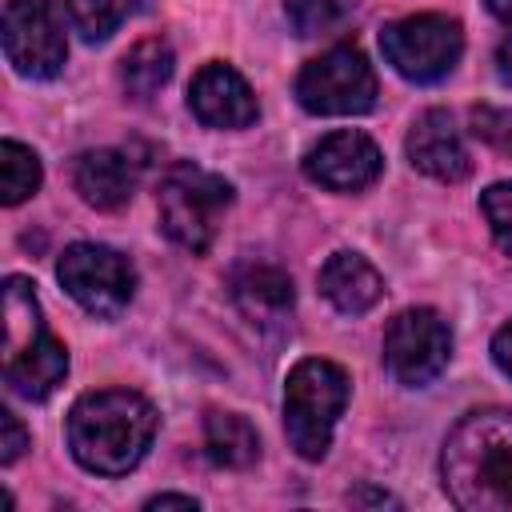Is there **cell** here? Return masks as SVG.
<instances>
[{"label": "cell", "instance_id": "cell-1", "mask_svg": "<svg viewBox=\"0 0 512 512\" xmlns=\"http://www.w3.org/2000/svg\"><path fill=\"white\" fill-rule=\"evenodd\" d=\"M440 484L464 512H512V408H476L452 424Z\"/></svg>", "mask_w": 512, "mask_h": 512}, {"label": "cell", "instance_id": "cell-2", "mask_svg": "<svg viewBox=\"0 0 512 512\" xmlns=\"http://www.w3.org/2000/svg\"><path fill=\"white\" fill-rule=\"evenodd\" d=\"M156 436V408L132 388L84 392L68 412V448L96 476L132 472Z\"/></svg>", "mask_w": 512, "mask_h": 512}, {"label": "cell", "instance_id": "cell-3", "mask_svg": "<svg viewBox=\"0 0 512 512\" xmlns=\"http://www.w3.org/2000/svg\"><path fill=\"white\" fill-rule=\"evenodd\" d=\"M348 404V372L332 360H300L284 380V432L304 460H320Z\"/></svg>", "mask_w": 512, "mask_h": 512}, {"label": "cell", "instance_id": "cell-4", "mask_svg": "<svg viewBox=\"0 0 512 512\" xmlns=\"http://www.w3.org/2000/svg\"><path fill=\"white\" fill-rule=\"evenodd\" d=\"M228 204H232V184L200 164H172L156 192L160 228L184 252L212 248Z\"/></svg>", "mask_w": 512, "mask_h": 512}, {"label": "cell", "instance_id": "cell-5", "mask_svg": "<svg viewBox=\"0 0 512 512\" xmlns=\"http://www.w3.org/2000/svg\"><path fill=\"white\" fill-rule=\"evenodd\" d=\"M296 100L316 116H360L376 104V72L360 48L336 44L300 68Z\"/></svg>", "mask_w": 512, "mask_h": 512}, {"label": "cell", "instance_id": "cell-6", "mask_svg": "<svg viewBox=\"0 0 512 512\" xmlns=\"http://www.w3.org/2000/svg\"><path fill=\"white\" fill-rule=\"evenodd\" d=\"M380 52L404 80L432 84L456 68V60L464 52V32L456 20H448L440 12H420V16L384 24Z\"/></svg>", "mask_w": 512, "mask_h": 512}, {"label": "cell", "instance_id": "cell-7", "mask_svg": "<svg viewBox=\"0 0 512 512\" xmlns=\"http://www.w3.org/2000/svg\"><path fill=\"white\" fill-rule=\"evenodd\" d=\"M0 40L8 64L32 80H52L68 60L64 20L56 0H8Z\"/></svg>", "mask_w": 512, "mask_h": 512}, {"label": "cell", "instance_id": "cell-8", "mask_svg": "<svg viewBox=\"0 0 512 512\" xmlns=\"http://www.w3.org/2000/svg\"><path fill=\"white\" fill-rule=\"evenodd\" d=\"M56 276L64 292L92 316H120L136 292V272L132 264L104 244H68Z\"/></svg>", "mask_w": 512, "mask_h": 512}, {"label": "cell", "instance_id": "cell-9", "mask_svg": "<svg viewBox=\"0 0 512 512\" xmlns=\"http://www.w3.org/2000/svg\"><path fill=\"white\" fill-rule=\"evenodd\" d=\"M448 356H452V332L440 320V312L408 308V312L388 320V328H384V364L400 384L420 388V384L436 380L444 372Z\"/></svg>", "mask_w": 512, "mask_h": 512}, {"label": "cell", "instance_id": "cell-10", "mask_svg": "<svg viewBox=\"0 0 512 512\" xmlns=\"http://www.w3.org/2000/svg\"><path fill=\"white\" fill-rule=\"evenodd\" d=\"M380 168H384L380 148L364 132H352V128L328 132L304 156V176L328 192H360L380 176Z\"/></svg>", "mask_w": 512, "mask_h": 512}, {"label": "cell", "instance_id": "cell-11", "mask_svg": "<svg viewBox=\"0 0 512 512\" xmlns=\"http://www.w3.org/2000/svg\"><path fill=\"white\" fill-rule=\"evenodd\" d=\"M188 108L208 128H248L256 120V96L232 64H204L188 84Z\"/></svg>", "mask_w": 512, "mask_h": 512}, {"label": "cell", "instance_id": "cell-12", "mask_svg": "<svg viewBox=\"0 0 512 512\" xmlns=\"http://www.w3.org/2000/svg\"><path fill=\"white\" fill-rule=\"evenodd\" d=\"M404 152L412 160L416 172L432 176V180H464L468 176V148L460 140V128L452 124V116L444 108H428L416 116V124L408 128Z\"/></svg>", "mask_w": 512, "mask_h": 512}, {"label": "cell", "instance_id": "cell-13", "mask_svg": "<svg viewBox=\"0 0 512 512\" xmlns=\"http://www.w3.org/2000/svg\"><path fill=\"white\" fill-rule=\"evenodd\" d=\"M68 376V348L52 332H36L32 340L4 348V384L24 400L52 396Z\"/></svg>", "mask_w": 512, "mask_h": 512}, {"label": "cell", "instance_id": "cell-14", "mask_svg": "<svg viewBox=\"0 0 512 512\" xmlns=\"http://www.w3.org/2000/svg\"><path fill=\"white\" fill-rule=\"evenodd\" d=\"M232 300L256 328H284L296 304L292 280L272 264H244L232 272Z\"/></svg>", "mask_w": 512, "mask_h": 512}, {"label": "cell", "instance_id": "cell-15", "mask_svg": "<svg viewBox=\"0 0 512 512\" xmlns=\"http://www.w3.org/2000/svg\"><path fill=\"white\" fill-rule=\"evenodd\" d=\"M72 184H76L84 204H92L100 212H116L132 200L136 172H132V160L124 152L92 148V152H80L72 160Z\"/></svg>", "mask_w": 512, "mask_h": 512}, {"label": "cell", "instance_id": "cell-16", "mask_svg": "<svg viewBox=\"0 0 512 512\" xmlns=\"http://www.w3.org/2000/svg\"><path fill=\"white\" fill-rule=\"evenodd\" d=\"M320 292L336 312L360 316L384 296V280L360 252H332L320 268Z\"/></svg>", "mask_w": 512, "mask_h": 512}, {"label": "cell", "instance_id": "cell-17", "mask_svg": "<svg viewBox=\"0 0 512 512\" xmlns=\"http://www.w3.org/2000/svg\"><path fill=\"white\" fill-rule=\"evenodd\" d=\"M204 452L220 468H248L260 456V436L240 412H208L204 416Z\"/></svg>", "mask_w": 512, "mask_h": 512}, {"label": "cell", "instance_id": "cell-18", "mask_svg": "<svg viewBox=\"0 0 512 512\" xmlns=\"http://www.w3.org/2000/svg\"><path fill=\"white\" fill-rule=\"evenodd\" d=\"M172 76V48L152 36V40H140L124 52L120 60V84L132 100H152Z\"/></svg>", "mask_w": 512, "mask_h": 512}, {"label": "cell", "instance_id": "cell-19", "mask_svg": "<svg viewBox=\"0 0 512 512\" xmlns=\"http://www.w3.org/2000/svg\"><path fill=\"white\" fill-rule=\"evenodd\" d=\"M40 188V156L20 140L0 144V200L20 204Z\"/></svg>", "mask_w": 512, "mask_h": 512}, {"label": "cell", "instance_id": "cell-20", "mask_svg": "<svg viewBox=\"0 0 512 512\" xmlns=\"http://www.w3.org/2000/svg\"><path fill=\"white\" fill-rule=\"evenodd\" d=\"M64 8L84 40H108L140 8V0H64Z\"/></svg>", "mask_w": 512, "mask_h": 512}, {"label": "cell", "instance_id": "cell-21", "mask_svg": "<svg viewBox=\"0 0 512 512\" xmlns=\"http://www.w3.org/2000/svg\"><path fill=\"white\" fill-rule=\"evenodd\" d=\"M356 0H284V16L296 36H324L352 20Z\"/></svg>", "mask_w": 512, "mask_h": 512}, {"label": "cell", "instance_id": "cell-22", "mask_svg": "<svg viewBox=\"0 0 512 512\" xmlns=\"http://www.w3.org/2000/svg\"><path fill=\"white\" fill-rule=\"evenodd\" d=\"M480 212L492 228V240L512 256V180L484 188L480 192Z\"/></svg>", "mask_w": 512, "mask_h": 512}, {"label": "cell", "instance_id": "cell-23", "mask_svg": "<svg viewBox=\"0 0 512 512\" xmlns=\"http://www.w3.org/2000/svg\"><path fill=\"white\" fill-rule=\"evenodd\" d=\"M472 132H476L488 148L512 156V108L476 104V108H472Z\"/></svg>", "mask_w": 512, "mask_h": 512}, {"label": "cell", "instance_id": "cell-24", "mask_svg": "<svg viewBox=\"0 0 512 512\" xmlns=\"http://www.w3.org/2000/svg\"><path fill=\"white\" fill-rule=\"evenodd\" d=\"M0 432H4V440H0V464H12L28 448V432H24V424L12 412H0Z\"/></svg>", "mask_w": 512, "mask_h": 512}, {"label": "cell", "instance_id": "cell-25", "mask_svg": "<svg viewBox=\"0 0 512 512\" xmlns=\"http://www.w3.org/2000/svg\"><path fill=\"white\" fill-rule=\"evenodd\" d=\"M492 360H496V368L504 376H512V320L492 336Z\"/></svg>", "mask_w": 512, "mask_h": 512}, {"label": "cell", "instance_id": "cell-26", "mask_svg": "<svg viewBox=\"0 0 512 512\" xmlns=\"http://www.w3.org/2000/svg\"><path fill=\"white\" fill-rule=\"evenodd\" d=\"M496 72H500V80L504 84H512V32L500 40V48H496Z\"/></svg>", "mask_w": 512, "mask_h": 512}, {"label": "cell", "instance_id": "cell-27", "mask_svg": "<svg viewBox=\"0 0 512 512\" xmlns=\"http://www.w3.org/2000/svg\"><path fill=\"white\" fill-rule=\"evenodd\" d=\"M156 508H188V512H196V500H192V496H172V492H164V496H152V500H148V512H156Z\"/></svg>", "mask_w": 512, "mask_h": 512}, {"label": "cell", "instance_id": "cell-28", "mask_svg": "<svg viewBox=\"0 0 512 512\" xmlns=\"http://www.w3.org/2000/svg\"><path fill=\"white\" fill-rule=\"evenodd\" d=\"M484 4H488V12H492L496 20L512 24V0H484Z\"/></svg>", "mask_w": 512, "mask_h": 512}]
</instances>
